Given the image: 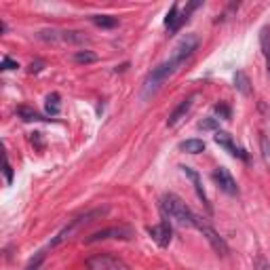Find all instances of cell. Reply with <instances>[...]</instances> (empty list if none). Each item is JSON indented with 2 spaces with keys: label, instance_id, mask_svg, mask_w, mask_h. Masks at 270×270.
Wrapping results in <instances>:
<instances>
[{
  "label": "cell",
  "instance_id": "obj_16",
  "mask_svg": "<svg viewBox=\"0 0 270 270\" xmlns=\"http://www.w3.org/2000/svg\"><path fill=\"white\" fill-rule=\"evenodd\" d=\"M260 44H262V53L266 57V68L270 74V28H266V26L260 30Z\"/></svg>",
  "mask_w": 270,
  "mask_h": 270
},
{
  "label": "cell",
  "instance_id": "obj_21",
  "mask_svg": "<svg viewBox=\"0 0 270 270\" xmlns=\"http://www.w3.org/2000/svg\"><path fill=\"white\" fill-rule=\"evenodd\" d=\"M62 38L66 42H84L86 36L82 32H62Z\"/></svg>",
  "mask_w": 270,
  "mask_h": 270
},
{
  "label": "cell",
  "instance_id": "obj_19",
  "mask_svg": "<svg viewBox=\"0 0 270 270\" xmlns=\"http://www.w3.org/2000/svg\"><path fill=\"white\" fill-rule=\"evenodd\" d=\"M60 93H51L49 98H46V114L49 116H57L60 114Z\"/></svg>",
  "mask_w": 270,
  "mask_h": 270
},
{
  "label": "cell",
  "instance_id": "obj_11",
  "mask_svg": "<svg viewBox=\"0 0 270 270\" xmlns=\"http://www.w3.org/2000/svg\"><path fill=\"white\" fill-rule=\"evenodd\" d=\"M194 98H196V93H192V95H188L186 100H182V102L178 104V108L169 114V118H167V127H176V124L186 116V114L190 112V108H192V102H194Z\"/></svg>",
  "mask_w": 270,
  "mask_h": 270
},
{
  "label": "cell",
  "instance_id": "obj_10",
  "mask_svg": "<svg viewBox=\"0 0 270 270\" xmlns=\"http://www.w3.org/2000/svg\"><path fill=\"white\" fill-rule=\"evenodd\" d=\"M216 144L218 146H222L224 150H228L232 156H238V158H243V160H247V154H245V150H240V148H236L234 146V142H232V135L230 133H226V131H216Z\"/></svg>",
  "mask_w": 270,
  "mask_h": 270
},
{
  "label": "cell",
  "instance_id": "obj_3",
  "mask_svg": "<svg viewBox=\"0 0 270 270\" xmlns=\"http://www.w3.org/2000/svg\"><path fill=\"white\" fill-rule=\"evenodd\" d=\"M108 207H98V209H91V211H86V214H82V216H78V218H74L72 220V224L68 226V228H64L60 234H57L53 240H51V247H55V245H60L62 240H66L68 236H70L76 228H80V226H84V224H91V222H95V220H102L106 214H108Z\"/></svg>",
  "mask_w": 270,
  "mask_h": 270
},
{
  "label": "cell",
  "instance_id": "obj_9",
  "mask_svg": "<svg viewBox=\"0 0 270 270\" xmlns=\"http://www.w3.org/2000/svg\"><path fill=\"white\" fill-rule=\"evenodd\" d=\"M148 232H150L152 240H154V243H156L158 247H167V245L171 243L173 230H171V224H169V220H167V218H162L158 226H150V228H148Z\"/></svg>",
  "mask_w": 270,
  "mask_h": 270
},
{
  "label": "cell",
  "instance_id": "obj_14",
  "mask_svg": "<svg viewBox=\"0 0 270 270\" xmlns=\"http://www.w3.org/2000/svg\"><path fill=\"white\" fill-rule=\"evenodd\" d=\"M234 86L240 95H252V80H249V76L243 70H238L234 74Z\"/></svg>",
  "mask_w": 270,
  "mask_h": 270
},
{
  "label": "cell",
  "instance_id": "obj_8",
  "mask_svg": "<svg viewBox=\"0 0 270 270\" xmlns=\"http://www.w3.org/2000/svg\"><path fill=\"white\" fill-rule=\"evenodd\" d=\"M214 180H216V184L220 186V190H224L226 194H238V186H236V182L234 178L230 176V171L226 167H216L214 169Z\"/></svg>",
  "mask_w": 270,
  "mask_h": 270
},
{
  "label": "cell",
  "instance_id": "obj_2",
  "mask_svg": "<svg viewBox=\"0 0 270 270\" xmlns=\"http://www.w3.org/2000/svg\"><path fill=\"white\" fill-rule=\"evenodd\" d=\"M176 68H178V64L173 62L171 57H169L167 62H162L160 66L152 68V72L146 76V80H144V84H142V98L144 100H150L152 95L160 89V84L165 82L173 72H176Z\"/></svg>",
  "mask_w": 270,
  "mask_h": 270
},
{
  "label": "cell",
  "instance_id": "obj_30",
  "mask_svg": "<svg viewBox=\"0 0 270 270\" xmlns=\"http://www.w3.org/2000/svg\"><path fill=\"white\" fill-rule=\"evenodd\" d=\"M38 135H40V133H32V144L36 142V146H38V148H42V142H40V138H38Z\"/></svg>",
  "mask_w": 270,
  "mask_h": 270
},
{
  "label": "cell",
  "instance_id": "obj_13",
  "mask_svg": "<svg viewBox=\"0 0 270 270\" xmlns=\"http://www.w3.org/2000/svg\"><path fill=\"white\" fill-rule=\"evenodd\" d=\"M165 26L169 28V32H178L182 28V19H180V6L178 4H171L169 13L165 17Z\"/></svg>",
  "mask_w": 270,
  "mask_h": 270
},
{
  "label": "cell",
  "instance_id": "obj_18",
  "mask_svg": "<svg viewBox=\"0 0 270 270\" xmlns=\"http://www.w3.org/2000/svg\"><path fill=\"white\" fill-rule=\"evenodd\" d=\"M180 150L188 152V154H200V152H205V142L202 140H186L180 144Z\"/></svg>",
  "mask_w": 270,
  "mask_h": 270
},
{
  "label": "cell",
  "instance_id": "obj_5",
  "mask_svg": "<svg viewBox=\"0 0 270 270\" xmlns=\"http://www.w3.org/2000/svg\"><path fill=\"white\" fill-rule=\"evenodd\" d=\"M84 264L89 270H129V266L114 254H95Z\"/></svg>",
  "mask_w": 270,
  "mask_h": 270
},
{
  "label": "cell",
  "instance_id": "obj_23",
  "mask_svg": "<svg viewBox=\"0 0 270 270\" xmlns=\"http://www.w3.org/2000/svg\"><path fill=\"white\" fill-rule=\"evenodd\" d=\"M196 127L200 129V131H218V118H202Z\"/></svg>",
  "mask_w": 270,
  "mask_h": 270
},
{
  "label": "cell",
  "instance_id": "obj_25",
  "mask_svg": "<svg viewBox=\"0 0 270 270\" xmlns=\"http://www.w3.org/2000/svg\"><path fill=\"white\" fill-rule=\"evenodd\" d=\"M216 112L220 114V118H224V120L230 118V108H228L226 104H218V106H216Z\"/></svg>",
  "mask_w": 270,
  "mask_h": 270
},
{
  "label": "cell",
  "instance_id": "obj_1",
  "mask_svg": "<svg viewBox=\"0 0 270 270\" xmlns=\"http://www.w3.org/2000/svg\"><path fill=\"white\" fill-rule=\"evenodd\" d=\"M160 207H162V211H165V216H169L171 220L180 222L182 226H194L196 216L192 214V209H190L178 194H173V192H167V194H162Z\"/></svg>",
  "mask_w": 270,
  "mask_h": 270
},
{
  "label": "cell",
  "instance_id": "obj_4",
  "mask_svg": "<svg viewBox=\"0 0 270 270\" xmlns=\"http://www.w3.org/2000/svg\"><path fill=\"white\" fill-rule=\"evenodd\" d=\"M194 226L202 232V236H205L207 240H209V245H211V249L220 256V258H226L228 254H230V249H228V243L224 238H222L218 232H216V228L214 226H209L205 220H200L198 216H196V220H194Z\"/></svg>",
  "mask_w": 270,
  "mask_h": 270
},
{
  "label": "cell",
  "instance_id": "obj_12",
  "mask_svg": "<svg viewBox=\"0 0 270 270\" xmlns=\"http://www.w3.org/2000/svg\"><path fill=\"white\" fill-rule=\"evenodd\" d=\"M180 169L186 173V176L192 180V184H194V190H196V194H198V198L202 200V205H205V209L211 214V202H209V198H207V194H205V190H202V184H200V176L198 173L192 169V167H188V165H180Z\"/></svg>",
  "mask_w": 270,
  "mask_h": 270
},
{
  "label": "cell",
  "instance_id": "obj_15",
  "mask_svg": "<svg viewBox=\"0 0 270 270\" xmlns=\"http://www.w3.org/2000/svg\"><path fill=\"white\" fill-rule=\"evenodd\" d=\"M15 114L22 120H26V122H36V120H44L42 118V114H38L34 108H30V106H19V108L15 110Z\"/></svg>",
  "mask_w": 270,
  "mask_h": 270
},
{
  "label": "cell",
  "instance_id": "obj_28",
  "mask_svg": "<svg viewBox=\"0 0 270 270\" xmlns=\"http://www.w3.org/2000/svg\"><path fill=\"white\" fill-rule=\"evenodd\" d=\"M4 173H6V182H8V184H11V182H13V169H11V162H4Z\"/></svg>",
  "mask_w": 270,
  "mask_h": 270
},
{
  "label": "cell",
  "instance_id": "obj_27",
  "mask_svg": "<svg viewBox=\"0 0 270 270\" xmlns=\"http://www.w3.org/2000/svg\"><path fill=\"white\" fill-rule=\"evenodd\" d=\"M0 68H2V70H15V68H19V66H17L15 60H11V57H4V60H2V66H0Z\"/></svg>",
  "mask_w": 270,
  "mask_h": 270
},
{
  "label": "cell",
  "instance_id": "obj_24",
  "mask_svg": "<svg viewBox=\"0 0 270 270\" xmlns=\"http://www.w3.org/2000/svg\"><path fill=\"white\" fill-rule=\"evenodd\" d=\"M44 258H46V254H44V252H38V254L30 260V264L26 266V270H38V268H40V264L44 262Z\"/></svg>",
  "mask_w": 270,
  "mask_h": 270
},
{
  "label": "cell",
  "instance_id": "obj_6",
  "mask_svg": "<svg viewBox=\"0 0 270 270\" xmlns=\"http://www.w3.org/2000/svg\"><path fill=\"white\" fill-rule=\"evenodd\" d=\"M108 238H122V240H131L133 238V230L129 226H112V228H104V230H98L84 238L86 245L91 243H98V240H108Z\"/></svg>",
  "mask_w": 270,
  "mask_h": 270
},
{
  "label": "cell",
  "instance_id": "obj_26",
  "mask_svg": "<svg viewBox=\"0 0 270 270\" xmlns=\"http://www.w3.org/2000/svg\"><path fill=\"white\" fill-rule=\"evenodd\" d=\"M254 270H270V264L266 262V258H264V256H258V258H256Z\"/></svg>",
  "mask_w": 270,
  "mask_h": 270
},
{
  "label": "cell",
  "instance_id": "obj_17",
  "mask_svg": "<svg viewBox=\"0 0 270 270\" xmlns=\"http://www.w3.org/2000/svg\"><path fill=\"white\" fill-rule=\"evenodd\" d=\"M91 22L98 26V28H104V30H112V28L118 26V17H112V15H93Z\"/></svg>",
  "mask_w": 270,
  "mask_h": 270
},
{
  "label": "cell",
  "instance_id": "obj_22",
  "mask_svg": "<svg viewBox=\"0 0 270 270\" xmlns=\"http://www.w3.org/2000/svg\"><path fill=\"white\" fill-rule=\"evenodd\" d=\"M260 146H262V156H264V162L270 165V144H268V138L264 133H260Z\"/></svg>",
  "mask_w": 270,
  "mask_h": 270
},
{
  "label": "cell",
  "instance_id": "obj_20",
  "mask_svg": "<svg viewBox=\"0 0 270 270\" xmlns=\"http://www.w3.org/2000/svg\"><path fill=\"white\" fill-rule=\"evenodd\" d=\"M72 60L76 64H84L86 66V64H95V62H98V55H95L93 51H76Z\"/></svg>",
  "mask_w": 270,
  "mask_h": 270
},
{
  "label": "cell",
  "instance_id": "obj_29",
  "mask_svg": "<svg viewBox=\"0 0 270 270\" xmlns=\"http://www.w3.org/2000/svg\"><path fill=\"white\" fill-rule=\"evenodd\" d=\"M42 66H44L42 62H32V64H30V68H28V70H30V72L34 74V72H40V70H42Z\"/></svg>",
  "mask_w": 270,
  "mask_h": 270
},
{
  "label": "cell",
  "instance_id": "obj_7",
  "mask_svg": "<svg viewBox=\"0 0 270 270\" xmlns=\"http://www.w3.org/2000/svg\"><path fill=\"white\" fill-rule=\"evenodd\" d=\"M196 46H198V36L186 34L184 38H180V42L176 44V49H173V53H171V60L180 66L182 62H186L188 57L196 51Z\"/></svg>",
  "mask_w": 270,
  "mask_h": 270
}]
</instances>
